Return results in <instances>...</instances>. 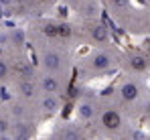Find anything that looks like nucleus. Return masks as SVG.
Segmentation results:
<instances>
[{
  "instance_id": "f257e3e1",
  "label": "nucleus",
  "mask_w": 150,
  "mask_h": 140,
  "mask_svg": "<svg viewBox=\"0 0 150 140\" xmlns=\"http://www.w3.org/2000/svg\"><path fill=\"white\" fill-rule=\"evenodd\" d=\"M101 124H103L108 130H118V128L122 126V118H120V114H118L116 110H108V112H103V116H101Z\"/></svg>"
},
{
  "instance_id": "9d476101",
  "label": "nucleus",
  "mask_w": 150,
  "mask_h": 140,
  "mask_svg": "<svg viewBox=\"0 0 150 140\" xmlns=\"http://www.w3.org/2000/svg\"><path fill=\"white\" fill-rule=\"evenodd\" d=\"M18 92L23 93L25 97H33V95L37 93V87H35V85H33L30 81H23V83L18 85Z\"/></svg>"
},
{
  "instance_id": "0eeeda50",
  "label": "nucleus",
  "mask_w": 150,
  "mask_h": 140,
  "mask_svg": "<svg viewBox=\"0 0 150 140\" xmlns=\"http://www.w3.org/2000/svg\"><path fill=\"white\" fill-rule=\"evenodd\" d=\"M130 67L134 71H144L148 67V61H146L144 55H132V57H130Z\"/></svg>"
},
{
  "instance_id": "7ed1b4c3",
  "label": "nucleus",
  "mask_w": 150,
  "mask_h": 140,
  "mask_svg": "<svg viewBox=\"0 0 150 140\" xmlns=\"http://www.w3.org/2000/svg\"><path fill=\"white\" fill-rule=\"evenodd\" d=\"M120 93H122V97H124L126 102H134V99L138 97L140 90H138L136 83H124V85L120 87Z\"/></svg>"
},
{
  "instance_id": "2eb2a0df",
  "label": "nucleus",
  "mask_w": 150,
  "mask_h": 140,
  "mask_svg": "<svg viewBox=\"0 0 150 140\" xmlns=\"http://www.w3.org/2000/svg\"><path fill=\"white\" fill-rule=\"evenodd\" d=\"M45 33H47V35H53V37H57V26H55V24H47V26H45Z\"/></svg>"
},
{
  "instance_id": "6e6552de",
  "label": "nucleus",
  "mask_w": 150,
  "mask_h": 140,
  "mask_svg": "<svg viewBox=\"0 0 150 140\" xmlns=\"http://www.w3.org/2000/svg\"><path fill=\"white\" fill-rule=\"evenodd\" d=\"M45 67L51 69V71H59V67H61V57L57 53H47L45 55Z\"/></svg>"
},
{
  "instance_id": "f03ea898",
  "label": "nucleus",
  "mask_w": 150,
  "mask_h": 140,
  "mask_svg": "<svg viewBox=\"0 0 150 140\" xmlns=\"http://www.w3.org/2000/svg\"><path fill=\"white\" fill-rule=\"evenodd\" d=\"M91 65L96 71H108L112 67V57L108 53H96L93 59H91Z\"/></svg>"
},
{
  "instance_id": "4468645a",
  "label": "nucleus",
  "mask_w": 150,
  "mask_h": 140,
  "mask_svg": "<svg viewBox=\"0 0 150 140\" xmlns=\"http://www.w3.org/2000/svg\"><path fill=\"white\" fill-rule=\"evenodd\" d=\"M65 140H79V134L75 130H67L65 132Z\"/></svg>"
},
{
  "instance_id": "ddd939ff",
  "label": "nucleus",
  "mask_w": 150,
  "mask_h": 140,
  "mask_svg": "<svg viewBox=\"0 0 150 140\" xmlns=\"http://www.w3.org/2000/svg\"><path fill=\"white\" fill-rule=\"evenodd\" d=\"M6 75H8V65H6V63L0 59V79H4Z\"/></svg>"
},
{
  "instance_id": "f8f14e48",
  "label": "nucleus",
  "mask_w": 150,
  "mask_h": 140,
  "mask_svg": "<svg viewBox=\"0 0 150 140\" xmlns=\"http://www.w3.org/2000/svg\"><path fill=\"white\" fill-rule=\"evenodd\" d=\"M57 35H63V37H67V35H71V28H69L67 24H63V26H57Z\"/></svg>"
},
{
  "instance_id": "20e7f679",
  "label": "nucleus",
  "mask_w": 150,
  "mask_h": 140,
  "mask_svg": "<svg viewBox=\"0 0 150 140\" xmlns=\"http://www.w3.org/2000/svg\"><path fill=\"white\" fill-rule=\"evenodd\" d=\"M91 35H93V39H96L98 43H105V41L110 39V31H108L105 24H96V26L91 28Z\"/></svg>"
},
{
  "instance_id": "dca6fc26",
  "label": "nucleus",
  "mask_w": 150,
  "mask_h": 140,
  "mask_svg": "<svg viewBox=\"0 0 150 140\" xmlns=\"http://www.w3.org/2000/svg\"><path fill=\"white\" fill-rule=\"evenodd\" d=\"M6 132H8V122L6 120H0V136L6 134Z\"/></svg>"
},
{
  "instance_id": "1a4fd4ad",
  "label": "nucleus",
  "mask_w": 150,
  "mask_h": 140,
  "mask_svg": "<svg viewBox=\"0 0 150 140\" xmlns=\"http://www.w3.org/2000/svg\"><path fill=\"white\" fill-rule=\"evenodd\" d=\"M30 138V130L26 124H16L14 126V140H28Z\"/></svg>"
},
{
  "instance_id": "9b49d317",
  "label": "nucleus",
  "mask_w": 150,
  "mask_h": 140,
  "mask_svg": "<svg viewBox=\"0 0 150 140\" xmlns=\"http://www.w3.org/2000/svg\"><path fill=\"white\" fill-rule=\"evenodd\" d=\"M79 114H81V118H91L93 116V106L91 104H81L79 106Z\"/></svg>"
},
{
  "instance_id": "39448f33",
  "label": "nucleus",
  "mask_w": 150,
  "mask_h": 140,
  "mask_svg": "<svg viewBox=\"0 0 150 140\" xmlns=\"http://www.w3.org/2000/svg\"><path fill=\"white\" fill-rule=\"evenodd\" d=\"M59 106H61V102H59V97H57L55 93H49V95L43 99V108H45V112H49V114L57 112Z\"/></svg>"
},
{
  "instance_id": "f3484780",
  "label": "nucleus",
  "mask_w": 150,
  "mask_h": 140,
  "mask_svg": "<svg viewBox=\"0 0 150 140\" xmlns=\"http://www.w3.org/2000/svg\"><path fill=\"white\" fill-rule=\"evenodd\" d=\"M110 4H114V6H124L126 4V0H108Z\"/></svg>"
},
{
  "instance_id": "a211bd4d",
  "label": "nucleus",
  "mask_w": 150,
  "mask_h": 140,
  "mask_svg": "<svg viewBox=\"0 0 150 140\" xmlns=\"http://www.w3.org/2000/svg\"><path fill=\"white\" fill-rule=\"evenodd\" d=\"M0 18H2V6H0Z\"/></svg>"
},
{
  "instance_id": "423d86ee",
  "label": "nucleus",
  "mask_w": 150,
  "mask_h": 140,
  "mask_svg": "<svg viewBox=\"0 0 150 140\" xmlns=\"http://www.w3.org/2000/svg\"><path fill=\"white\" fill-rule=\"evenodd\" d=\"M43 90L47 93H57L61 90V83H59V79L57 77H43Z\"/></svg>"
}]
</instances>
